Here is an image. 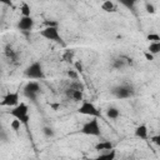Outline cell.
I'll return each mask as SVG.
<instances>
[{
  "instance_id": "8992f818",
  "label": "cell",
  "mask_w": 160,
  "mask_h": 160,
  "mask_svg": "<svg viewBox=\"0 0 160 160\" xmlns=\"http://www.w3.org/2000/svg\"><path fill=\"white\" fill-rule=\"evenodd\" d=\"M111 94L116 99H129L135 94V90H134V88L131 85L122 84V85H118V86L112 88Z\"/></svg>"
},
{
  "instance_id": "5b68a950",
  "label": "cell",
  "mask_w": 160,
  "mask_h": 160,
  "mask_svg": "<svg viewBox=\"0 0 160 160\" xmlns=\"http://www.w3.org/2000/svg\"><path fill=\"white\" fill-rule=\"evenodd\" d=\"M39 34L46 40H50L54 42H62V38L60 35L58 26H45L42 30H40Z\"/></svg>"
},
{
  "instance_id": "ba28073f",
  "label": "cell",
  "mask_w": 160,
  "mask_h": 160,
  "mask_svg": "<svg viewBox=\"0 0 160 160\" xmlns=\"http://www.w3.org/2000/svg\"><path fill=\"white\" fill-rule=\"evenodd\" d=\"M19 92L18 91H10L8 92L2 100H1V105L2 106H9V108H15L16 105H19Z\"/></svg>"
},
{
  "instance_id": "484cf974",
  "label": "cell",
  "mask_w": 160,
  "mask_h": 160,
  "mask_svg": "<svg viewBox=\"0 0 160 160\" xmlns=\"http://www.w3.org/2000/svg\"><path fill=\"white\" fill-rule=\"evenodd\" d=\"M145 9H146V11H148L149 14H154V12H155V6H154L152 4H150V2H146V4H145Z\"/></svg>"
},
{
  "instance_id": "3957f363",
  "label": "cell",
  "mask_w": 160,
  "mask_h": 160,
  "mask_svg": "<svg viewBox=\"0 0 160 160\" xmlns=\"http://www.w3.org/2000/svg\"><path fill=\"white\" fill-rule=\"evenodd\" d=\"M80 132L84 134V135H89V136H100L101 129H100L99 119L98 118H91L89 121H86L81 126Z\"/></svg>"
},
{
  "instance_id": "9c48e42d",
  "label": "cell",
  "mask_w": 160,
  "mask_h": 160,
  "mask_svg": "<svg viewBox=\"0 0 160 160\" xmlns=\"http://www.w3.org/2000/svg\"><path fill=\"white\" fill-rule=\"evenodd\" d=\"M34 24L35 21L31 16H21L18 21V28L21 31H30L34 28Z\"/></svg>"
},
{
  "instance_id": "44dd1931",
  "label": "cell",
  "mask_w": 160,
  "mask_h": 160,
  "mask_svg": "<svg viewBox=\"0 0 160 160\" xmlns=\"http://www.w3.org/2000/svg\"><path fill=\"white\" fill-rule=\"evenodd\" d=\"M21 125H22V122H21L20 120H18V119H14V120H11V121H10V128H11L14 131L20 130Z\"/></svg>"
},
{
  "instance_id": "d6986e66",
  "label": "cell",
  "mask_w": 160,
  "mask_h": 160,
  "mask_svg": "<svg viewBox=\"0 0 160 160\" xmlns=\"http://www.w3.org/2000/svg\"><path fill=\"white\" fill-rule=\"evenodd\" d=\"M69 88H70V89H72V90H81V91H84V89H85L84 84H81V82H80V81H78V80L71 81V82H70V85H69Z\"/></svg>"
},
{
  "instance_id": "f546056e",
  "label": "cell",
  "mask_w": 160,
  "mask_h": 160,
  "mask_svg": "<svg viewBox=\"0 0 160 160\" xmlns=\"http://www.w3.org/2000/svg\"><path fill=\"white\" fill-rule=\"evenodd\" d=\"M129 160H135V159H129Z\"/></svg>"
},
{
  "instance_id": "9a60e30c",
  "label": "cell",
  "mask_w": 160,
  "mask_h": 160,
  "mask_svg": "<svg viewBox=\"0 0 160 160\" xmlns=\"http://www.w3.org/2000/svg\"><path fill=\"white\" fill-rule=\"evenodd\" d=\"M101 9H102L105 12H115V11L118 10V5H116L114 1L108 0V1H104V2L101 4Z\"/></svg>"
},
{
  "instance_id": "7c38bea8",
  "label": "cell",
  "mask_w": 160,
  "mask_h": 160,
  "mask_svg": "<svg viewBox=\"0 0 160 160\" xmlns=\"http://www.w3.org/2000/svg\"><path fill=\"white\" fill-rule=\"evenodd\" d=\"M66 95H68V98H70L74 101H81V102L84 101V91H81V90H72V89L68 88Z\"/></svg>"
},
{
  "instance_id": "7a4b0ae2",
  "label": "cell",
  "mask_w": 160,
  "mask_h": 160,
  "mask_svg": "<svg viewBox=\"0 0 160 160\" xmlns=\"http://www.w3.org/2000/svg\"><path fill=\"white\" fill-rule=\"evenodd\" d=\"M9 114L14 118L18 119L22 122V125H28L30 116H29V108L25 102H20L19 105H16L15 108H11V110L9 111Z\"/></svg>"
},
{
  "instance_id": "52a82bcc",
  "label": "cell",
  "mask_w": 160,
  "mask_h": 160,
  "mask_svg": "<svg viewBox=\"0 0 160 160\" xmlns=\"http://www.w3.org/2000/svg\"><path fill=\"white\" fill-rule=\"evenodd\" d=\"M40 84L38 81H34V80H30L25 86H24V95L30 99V100H36L38 95L40 94Z\"/></svg>"
},
{
  "instance_id": "2e32d148",
  "label": "cell",
  "mask_w": 160,
  "mask_h": 160,
  "mask_svg": "<svg viewBox=\"0 0 160 160\" xmlns=\"http://www.w3.org/2000/svg\"><path fill=\"white\" fill-rule=\"evenodd\" d=\"M106 116L109 118V119H111V120H116L119 116H120V110L118 109V108H115V106H110V108H108L106 109Z\"/></svg>"
},
{
  "instance_id": "e0dca14e",
  "label": "cell",
  "mask_w": 160,
  "mask_h": 160,
  "mask_svg": "<svg viewBox=\"0 0 160 160\" xmlns=\"http://www.w3.org/2000/svg\"><path fill=\"white\" fill-rule=\"evenodd\" d=\"M148 51L150 54H152L154 56L160 54V42H150L148 46Z\"/></svg>"
},
{
  "instance_id": "f1b7e54d",
  "label": "cell",
  "mask_w": 160,
  "mask_h": 160,
  "mask_svg": "<svg viewBox=\"0 0 160 160\" xmlns=\"http://www.w3.org/2000/svg\"><path fill=\"white\" fill-rule=\"evenodd\" d=\"M144 55H145V58H146V60H154V55L152 54H150L149 51H146V52H144Z\"/></svg>"
},
{
  "instance_id": "cb8c5ba5",
  "label": "cell",
  "mask_w": 160,
  "mask_h": 160,
  "mask_svg": "<svg viewBox=\"0 0 160 160\" xmlns=\"http://www.w3.org/2000/svg\"><path fill=\"white\" fill-rule=\"evenodd\" d=\"M150 140L158 146V148H160V134H156V135H154V136H151L150 138Z\"/></svg>"
},
{
  "instance_id": "4fadbf2b",
  "label": "cell",
  "mask_w": 160,
  "mask_h": 160,
  "mask_svg": "<svg viewBox=\"0 0 160 160\" xmlns=\"http://www.w3.org/2000/svg\"><path fill=\"white\" fill-rule=\"evenodd\" d=\"M94 148H95L96 151H101V152H108V151H110V150L114 149L112 142H111L110 140H102V141H99Z\"/></svg>"
},
{
  "instance_id": "5bb4252c",
  "label": "cell",
  "mask_w": 160,
  "mask_h": 160,
  "mask_svg": "<svg viewBox=\"0 0 160 160\" xmlns=\"http://www.w3.org/2000/svg\"><path fill=\"white\" fill-rule=\"evenodd\" d=\"M115 158H116V150L112 149L108 152H101V154H99L98 156H95L90 160H115Z\"/></svg>"
},
{
  "instance_id": "ffe728a7",
  "label": "cell",
  "mask_w": 160,
  "mask_h": 160,
  "mask_svg": "<svg viewBox=\"0 0 160 160\" xmlns=\"http://www.w3.org/2000/svg\"><path fill=\"white\" fill-rule=\"evenodd\" d=\"M146 40L149 42H160V35L156 32H150L146 35Z\"/></svg>"
},
{
  "instance_id": "7402d4cb",
  "label": "cell",
  "mask_w": 160,
  "mask_h": 160,
  "mask_svg": "<svg viewBox=\"0 0 160 160\" xmlns=\"http://www.w3.org/2000/svg\"><path fill=\"white\" fill-rule=\"evenodd\" d=\"M42 134H44L46 138H52V136L55 135V131H54L52 128H50V126H45V128H42Z\"/></svg>"
},
{
  "instance_id": "603a6c76",
  "label": "cell",
  "mask_w": 160,
  "mask_h": 160,
  "mask_svg": "<svg viewBox=\"0 0 160 160\" xmlns=\"http://www.w3.org/2000/svg\"><path fill=\"white\" fill-rule=\"evenodd\" d=\"M72 56H74V52L70 51V50H68V51L64 54L62 60H64V61H72Z\"/></svg>"
},
{
  "instance_id": "30bf717a",
  "label": "cell",
  "mask_w": 160,
  "mask_h": 160,
  "mask_svg": "<svg viewBox=\"0 0 160 160\" xmlns=\"http://www.w3.org/2000/svg\"><path fill=\"white\" fill-rule=\"evenodd\" d=\"M128 65H131V59H129V58L120 56V58H116L112 60V68L116 70H122Z\"/></svg>"
},
{
  "instance_id": "8fae6325",
  "label": "cell",
  "mask_w": 160,
  "mask_h": 160,
  "mask_svg": "<svg viewBox=\"0 0 160 160\" xmlns=\"http://www.w3.org/2000/svg\"><path fill=\"white\" fill-rule=\"evenodd\" d=\"M134 134L140 140H148L149 139V130H148V126L144 125V124L136 126L135 130H134Z\"/></svg>"
},
{
  "instance_id": "d4e9b609",
  "label": "cell",
  "mask_w": 160,
  "mask_h": 160,
  "mask_svg": "<svg viewBox=\"0 0 160 160\" xmlns=\"http://www.w3.org/2000/svg\"><path fill=\"white\" fill-rule=\"evenodd\" d=\"M5 54H6V56L9 58V59H11V60H14L15 59V52L9 48V46H6V50H5Z\"/></svg>"
},
{
  "instance_id": "83f0119b",
  "label": "cell",
  "mask_w": 160,
  "mask_h": 160,
  "mask_svg": "<svg viewBox=\"0 0 160 160\" xmlns=\"http://www.w3.org/2000/svg\"><path fill=\"white\" fill-rule=\"evenodd\" d=\"M74 65H75V69H76V71H78V72H81V71H82V69H84V68H82L81 61H75V62H74Z\"/></svg>"
},
{
  "instance_id": "6da1fadb",
  "label": "cell",
  "mask_w": 160,
  "mask_h": 160,
  "mask_svg": "<svg viewBox=\"0 0 160 160\" xmlns=\"http://www.w3.org/2000/svg\"><path fill=\"white\" fill-rule=\"evenodd\" d=\"M25 76L30 80H42L45 79V74H44V69L40 61H34L31 62L24 71Z\"/></svg>"
},
{
  "instance_id": "ac0fdd59",
  "label": "cell",
  "mask_w": 160,
  "mask_h": 160,
  "mask_svg": "<svg viewBox=\"0 0 160 160\" xmlns=\"http://www.w3.org/2000/svg\"><path fill=\"white\" fill-rule=\"evenodd\" d=\"M20 14L21 16H31V6L28 2H22L20 6Z\"/></svg>"
},
{
  "instance_id": "277c9868",
  "label": "cell",
  "mask_w": 160,
  "mask_h": 160,
  "mask_svg": "<svg viewBox=\"0 0 160 160\" xmlns=\"http://www.w3.org/2000/svg\"><path fill=\"white\" fill-rule=\"evenodd\" d=\"M78 112L81 114V115H86V116H90V118H101V112L100 110L90 101H86L84 100L81 102V105L78 108Z\"/></svg>"
},
{
  "instance_id": "4316f807",
  "label": "cell",
  "mask_w": 160,
  "mask_h": 160,
  "mask_svg": "<svg viewBox=\"0 0 160 160\" xmlns=\"http://www.w3.org/2000/svg\"><path fill=\"white\" fill-rule=\"evenodd\" d=\"M68 76L71 79V80H78V71L75 70H70V71H68Z\"/></svg>"
}]
</instances>
